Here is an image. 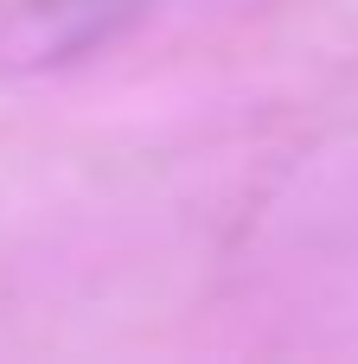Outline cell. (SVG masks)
Listing matches in <instances>:
<instances>
[{
    "instance_id": "6da1fadb",
    "label": "cell",
    "mask_w": 358,
    "mask_h": 364,
    "mask_svg": "<svg viewBox=\"0 0 358 364\" xmlns=\"http://www.w3.org/2000/svg\"><path fill=\"white\" fill-rule=\"evenodd\" d=\"M160 0H0V77L77 64L135 32Z\"/></svg>"
}]
</instances>
